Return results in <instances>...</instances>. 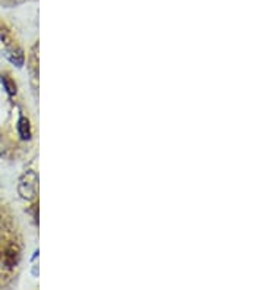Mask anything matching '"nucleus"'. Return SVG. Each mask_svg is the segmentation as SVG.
Instances as JSON below:
<instances>
[{"label":"nucleus","mask_w":264,"mask_h":290,"mask_svg":"<svg viewBox=\"0 0 264 290\" xmlns=\"http://www.w3.org/2000/svg\"><path fill=\"white\" fill-rule=\"evenodd\" d=\"M3 83L6 85V88H7V91H9V94H15V85H12V83L7 80V78H3Z\"/></svg>","instance_id":"3"},{"label":"nucleus","mask_w":264,"mask_h":290,"mask_svg":"<svg viewBox=\"0 0 264 290\" xmlns=\"http://www.w3.org/2000/svg\"><path fill=\"white\" fill-rule=\"evenodd\" d=\"M19 194L25 200H34L37 195V174L27 173L19 182Z\"/></svg>","instance_id":"1"},{"label":"nucleus","mask_w":264,"mask_h":290,"mask_svg":"<svg viewBox=\"0 0 264 290\" xmlns=\"http://www.w3.org/2000/svg\"><path fill=\"white\" fill-rule=\"evenodd\" d=\"M18 129H19V133H21V138L22 139H30L31 138V127H30L28 119L21 118L19 124H18Z\"/></svg>","instance_id":"2"}]
</instances>
